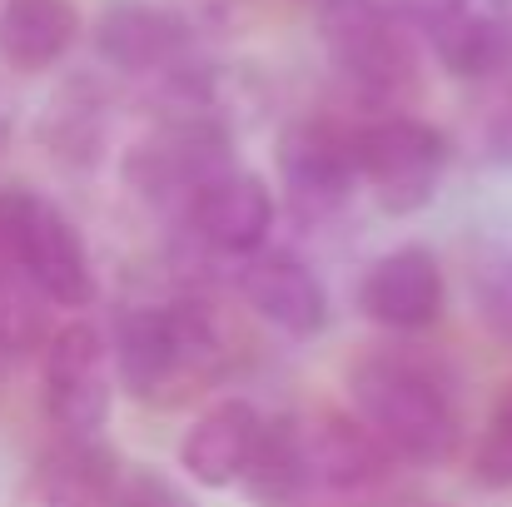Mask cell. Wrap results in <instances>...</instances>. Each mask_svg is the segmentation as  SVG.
Here are the masks:
<instances>
[{
	"instance_id": "6da1fadb",
	"label": "cell",
	"mask_w": 512,
	"mask_h": 507,
	"mask_svg": "<svg viewBox=\"0 0 512 507\" xmlns=\"http://www.w3.org/2000/svg\"><path fill=\"white\" fill-rule=\"evenodd\" d=\"M348 408L388 443L398 463L443 468L463 448V408L448 368L408 343L363 348L348 373Z\"/></svg>"
},
{
	"instance_id": "7a4b0ae2",
	"label": "cell",
	"mask_w": 512,
	"mask_h": 507,
	"mask_svg": "<svg viewBox=\"0 0 512 507\" xmlns=\"http://www.w3.org/2000/svg\"><path fill=\"white\" fill-rule=\"evenodd\" d=\"M110 348H115L120 383L130 388V398L150 408L189 403L229 363V338L219 319L189 299L125 304L110 324Z\"/></svg>"
},
{
	"instance_id": "3957f363",
	"label": "cell",
	"mask_w": 512,
	"mask_h": 507,
	"mask_svg": "<svg viewBox=\"0 0 512 507\" xmlns=\"http://www.w3.org/2000/svg\"><path fill=\"white\" fill-rule=\"evenodd\" d=\"M324 50L358 105L393 110L418 80L413 25L393 0H324L319 5Z\"/></svg>"
},
{
	"instance_id": "277c9868",
	"label": "cell",
	"mask_w": 512,
	"mask_h": 507,
	"mask_svg": "<svg viewBox=\"0 0 512 507\" xmlns=\"http://www.w3.org/2000/svg\"><path fill=\"white\" fill-rule=\"evenodd\" d=\"M0 259L25 274L55 309H85L95 299V269L80 229L30 184L0 189Z\"/></svg>"
},
{
	"instance_id": "5b68a950",
	"label": "cell",
	"mask_w": 512,
	"mask_h": 507,
	"mask_svg": "<svg viewBox=\"0 0 512 507\" xmlns=\"http://www.w3.org/2000/svg\"><path fill=\"white\" fill-rule=\"evenodd\" d=\"M234 169V135L224 115H155V125L125 150V189L145 204L184 209L209 179Z\"/></svg>"
},
{
	"instance_id": "8992f818",
	"label": "cell",
	"mask_w": 512,
	"mask_h": 507,
	"mask_svg": "<svg viewBox=\"0 0 512 507\" xmlns=\"http://www.w3.org/2000/svg\"><path fill=\"white\" fill-rule=\"evenodd\" d=\"M448 169V135L408 110L358 120V189L388 219H408L438 199Z\"/></svg>"
},
{
	"instance_id": "52a82bcc",
	"label": "cell",
	"mask_w": 512,
	"mask_h": 507,
	"mask_svg": "<svg viewBox=\"0 0 512 507\" xmlns=\"http://www.w3.org/2000/svg\"><path fill=\"white\" fill-rule=\"evenodd\" d=\"M115 348L90 319L50 329L40 348V413L55 433L100 438L115 408Z\"/></svg>"
},
{
	"instance_id": "ba28073f",
	"label": "cell",
	"mask_w": 512,
	"mask_h": 507,
	"mask_svg": "<svg viewBox=\"0 0 512 507\" xmlns=\"http://www.w3.org/2000/svg\"><path fill=\"white\" fill-rule=\"evenodd\" d=\"M279 189L294 219L319 224L358 189V120L304 115L279 135Z\"/></svg>"
},
{
	"instance_id": "9c48e42d",
	"label": "cell",
	"mask_w": 512,
	"mask_h": 507,
	"mask_svg": "<svg viewBox=\"0 0 512 507\" xmlns=\"http://www.w3.org/2000/svg\"><path fill=\"white\" fill-rule=\"evenodd\" d=\"M95 55L120 70V75H135V80H160L179 65L199 60L194 45H199V25L160 0H115L100 10L95 30Z\"/></svg>"
},
{
	"instance_id": "30bf717a",
	"label": "cell",
	"mask_w": 512,
	"mask_h": 507,
	"mask_svg": "<svg viewBox=\"0 0 512 507\" xmlns=\"http://www.w3.org/2000/svg\"><path fill=\"white\" fill-rule=\"evenodd\" d=\"M179 219H184V234H189L204 254L239 264V259L269 249V229H274V219H279V199H274L269 179H259L254 169L234 165L229 174L209 179V184L179 209Z\"/></svg>"
},
{
	"instance_id": "8fae6325",
	"label": "cell",
	"mask_w": 512,
	"mask_h": 507,
	"mask_svg": "<svg viewBox=\"0 0 512 507\" xmlns=\"http://www.w3.org/2000/svg\"><path fill=\"white\" fill-rule=\"evenodd\" d=\"M443 264L423 244H398L378 254L358 279V309L388 334H423L443 319Z\"/></svg>"
},
{
	"instance_id": "7c38bea8",
	"label": "cell",
	"mask_w": 512,
	"mask_h": 507,
	"mask_svg": "<svg viewBox=\"0 0 512 507\" xmlns=\"http://www.w3.org/2000/svg\"><path fill=\"white\" fill-rule=\"evenodd\" d=\"M125 473L130 468L100 438L55 433V443H45L20 478L15 507H120Z\"/></svg>"
},
{
	"instance_id": "4fadbf2b",
	"label": "cell",
	"mask_w": 512,
	"mask_h": 507,
	"mask_svg": "<svg viewBox=\"0 0 512 507\" xmlns=\"http://www.w3.org/2000/svg\"><path fill=\"white\" fill-rule=\"evenodd\" d=\"M234 294L254 319L289 338H319L329 324V294L319 274L289 249H259L234 264Z\"/></svg>"
},
{
	"instance_id": "5bb4252c",
	"label": "cell",
	"mask_w": 512,
	"mask_h": 507,
	"mask_svg": "<svg viewBox=\"0 0 512 507\" xmlns=\"http://www.w3.org/2000/svg\"><path fill=\"white\" fill-rule=\"evenodd\" d=\"M264 428L269 418L249 398H214L179 438L184 478L199 488H239L264 443Z\"/></svg>"
},
{
	"instance_id": "9a60e30c",
	"label": "cell",
	"mask_w": 512,
	"mask_h": 507,
	"mask_svg": "<svg viewBox=\"0 0 512 507\" xmlns=\"http://www.w3.org/2000/svg\"><path fill=\"white\" fill-rule=\"evenodd\" d=\"M299 423H304V453H309L314 488L368 493V488H378L398 468L388 443L353 408H324V413H309Z\"/></svg>"
},
{
	"instance_id": "2e32d148",
	"label": "cell",
	"mask_w": 512,
	"mask_h": 507,
	"mask_svg": "<svg viewBox=\"0 0 512 507\" xmlns=\"http://www.w3.org/2000/svg\"><path fill=\"white\" fill-rule=\"evenodd\" d=\"M85 35L75 0H0V65L15 75L55 70Z\"/></svg>"
},
{
	"instance_id": "e0dca14e",
	"label": "cell",
	"mask_w": 512,
	"mask_h": 507,
	"mask_svg": "<svg viewBox=\"0 0 512 507\" xmlns=\"http://www.w3.org/2000/svg\"><path fill=\"white\" fill-rule=\"evenodd\" d=\"M453 80H498L512 70V0H468L443 30L428 35Z\"/></svg>"
},
{
	"instance_id": "ac0fdd59",
	"label": "cell",
	"mask_w": 512,
	"mask_h": 507,
	"mask_svg": "<svg viewBox=\"0 0 512 507\" xmlns=\"http://www.w3.org/2000/svg\"><path fill=\"white\" fill-rule=\"evenodd\" d=\"M244 498L254 507H299L309 498V453H304V423L299 418H269L264 443L244 473Z\"/></svg>"
},
{
	"instance_id": "d6986e66",
	"label": "cell",
	"mask_w": 512,
	"mask_h": 507,
	"mask_svg": "<svg viewBox=\"0 0 512 507\" xmlns=\"http://www.w3.org/2000/svg\"><path fill=\"white\" fill-rule=\"evenodd\" d=\"M105 140H110V100L85 80L65 85L40 115V145L65 165H95Z\"/></svg>"
},
{
	"instance_id": "ffe728a7",
	"label": "cell",
	"mask_w": 512,
	"mask_h": 507,
	"mask_svg": "<svg viewBox=\"0 0 512 507\" xmlns=\"http://www.w3.org/2000/svg\"><path fill=\"white\" fill-rule=\"evenodd\" d=\"M468 289L488 334L512 348V219L478 234L473 259H468Z\"/></svg>"
},
{
	"instance_id": "44dd1931",
	"label": "cell",
	"mask_w": 512,
	"mask_h": 507,
	"mask_svg": "<svg viewBox=\"0 0 512 507\" xmlns=\"http://www.w3.org/2000/svg\"><path fill=\"white\" fill-rule=\"evenodd\" d=\"M468 468H473V483L478 488H493V493L512 488V383L498 393V403L488 413V428L473 443Z\"/></svg>"
},
{
	"instance_id": "7402d4cb",
	"label": "cell",
	"mask_w": 512,
	"mask_h": 507,
	"mask_svg": "<svg viewBox=\"0 0 512 507\" xmlns=\"http://www.w3.org/2000/svg\"><path fill=\"white\" fill-rule=\"evenodd\" d=\"M120 507H194L170 478H160L155 468H130L125 473V488H120Z\"/></svg>"
},
{
	"instance_id": "603a6c76",
	"label": "cell",
	"mask_w": 512,
	"mask_h": 507,
	"mask_svg": "<svg viewBox=\"0 0 512 507\" xmlns=\"http://www.w3.org/2000/svg\"><path fill=\"white\" fill-rule=\"evenodd\" d=\"M483 155H488L493 165L512 169V85L488 105V115H483Z\"/></svg>"
},
{
	"instance_id": "cb8c5ba5",
	"label": "cell",
	"mask_w": 512,
	"mask_h": 507,
	"mask_svg": "<svg viewBox=\"0 0 512 507\" xmlns=\"http://www.w3.org/2000/svg\"><path fill=\"white\" fill-rule=\"evenodd\" d=\"M468 0H393V10L418 30V35H433V30H443L458 10H463Z\"/></svg>"
}]
</instances>
